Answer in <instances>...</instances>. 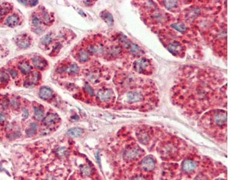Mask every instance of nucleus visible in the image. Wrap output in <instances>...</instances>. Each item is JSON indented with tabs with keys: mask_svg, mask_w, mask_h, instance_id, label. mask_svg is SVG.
<instances>
[{
	"mask_svg": "<svg viewBox=\"0 0 240 180\" xmlns=\"http://www.w3.org/2000/svg\"><path fill=\"white\" fill-rule=\"evenodd\" d=\"M118 44L123 49L124 51L135 58H140L144 54V50L138 44L133 43L128 38L123 34H119L117 36Z\"/></svg>",
	"mask_w": 240,
	"mask_h": 180,
	"instance_id": "f257e3e1",
	"label": "nucleus"
},
{
	"mask_svg": "<svg viewBox=\"0 0 240 180\" xmlns=\"http://www.w3.org/2000/svg\"><path fill=\"white\" fill-rule=\"evenodd\" d=\"M133 69L139 74L151 75L153 73L154 66L150 60L145 57H141L133 62Z\"/></svg>",
	"mask_w": 240,
	"mask_h": 180,
	"instance_id": "f03ea898",
	"label": "nucleus"
},
{
	"mask_svg": "<svg viewBox=\"0 0 240 180\" xmlns=\"http://www.w3.org/2000/svg\"><path fill=\"white\" fill-rule=\"evenodd\" d=\"M167 49L174 56L182 58L184 56L186 47L180 42L177 40H172L168 42Z\"/></svg>",
	"mask_w": 240,
	"mask_h": 180,
	"instance_id": "7ed1b4c3",
	"label": "nucleus"
},
{
	"mask_svg": "<svg viewBox=\"0 0 240 180\" xmlns=\"http://www.w3.org/2000/svg\"><path fill=\"white\" fill-rule=\"evenodd\" d=\"M115 98L114 92L111 88L101 89L97 94V99L101 103H110Z\"/></svg>",
	"mask_w": 240,
	"mask_h": 180,
	"instance_id": "20e7f679",
	"label": "nucleus"
},
{
	"mask_svg": "<svg viewBox=\"0 0 240 180\" xmlns=\"http://www.w3.org/2000/svg\"><path fill=\"white\" fill-rule=\"evenodd\" d=\"M106 57L109 60H114L120 58L124 52L123 49L119 45H112L106 49Z\"/></svg>",
	"mask_w": 240,
	"mask_h": 180,
	"instance_id": "39448f33",
	"label": "nucleus"
},
{
	"mask_svg": "<svg viewBox=\"0 0 240 180\" xmlns=\"http://www.w3.org/2000/svg\"><path fill=\"white\" fill-rule=\"evenodd\" d=\"M142 154L141 149L137 146H133L127 149L124 153V157L127 160H133L138 159Z\"/></svg>",
	"mask_w": 240,
	"mask_h": 180,
	"instance_id": "423d86ee",
	"label": "nucleus"
},
{
	"mask_svg": "<svg viewBox=\"0 0 240 180\" xmlns=\"http://www.w3.org/2000/svg\"><path fill=\"white\" fill-rule=\"evenodd\" d=\"M171 28L181 34H186L188 32V27L182 22H174L171 25Z\"/></svg>",
	"mask_w": 240,
	"mask_h": 180,
	"instance_id": "0eeeda50",
	"label": "nucleus"
},
{
	"mask_svg": "<svg viewBox=\"0 0 240 180\" xmlns=\"http://www.w3.org/2000/svg\"><path fill=\"white\" fill-rule=\"evenodd\" d=\"M141 166L145 171H152L155 166V162L154 159L150 156L146 157L142 160L141 162Z\"/></svg>",
	"mask_w": 240,
	"mask_h": 180,
	"instance_id": "6e6552de",
	"label": "nucleus"
},
{
	"mask_svg": "<svg viewBox=\"0 0 240 180\" xmlns=\"http://www.w3.org/2000/svg\"><path fill=\"white\" fill-rule=\"evenodd\" d=\"M59 120V117L57 114H49L43 118V123L45 126L49 127L56 124Z\"/></svg>",
	"mask_w": 240,
	"mask_h": 180,
	"instance_id": "1a4fd4ad",
	"label": "nucleus"
},
{
	"mask_svg": "<svg viewBox=\"0 0 240 180\" xmlns=\"http://www.w3.org/2000/svg\"><path fill=\"white\" fill-rule=\"evenodd\" d=\"M163 6L171 12L178 11L180 8L179 1H162Z\"/></svg>",
	"mask_w": 240,
	"mask_h": 180,
	"instance_id": "9d476101",
	"label": "nucleus"
},
{
	"mask_svg": "<svg viewBox=\"0 0 240 180\" xmlns=\"http://www.w3.org/2000/svg\"><path fill=\"white\" fill-rule=\"evenodd\" d=\"M33 63L34 66L39 70H43L44 69L47 64L46 60L41 57H35L33 59Z\"/></svg>",
	"mask_w": 240,
	"mask_h": 180,
	"instance_id": "9b49d317",
	"label": "nucleus"
},
{
	"mask_svg": "<svg viewBox=\"0 0 240 180\" xmlns=\"http://www.w3.org/2000/svg\"><path fill=\"white\" fill-rule=\"evenodd\" d=\"M20 21L19 17L16 14H13L8 17L6 20V25L9 27H15L19 24Z\"/></svg>",
	"mask_w": 240,
	"mask_h": 180,
	"instance_id": "f8f14e48",
	"label": "nucleus"
},
{
	"mask_svg": "<svg viewBox=\"0 0 240 180\" xmlns=\"http://www.w3.org/2000/svg\"><path fill=\"white\" fill-rule=\"evenodd\" d=\"M182 168L186 172H192L195 169L196 164L192 160H186L182 163Z\"/></svg>",
	"mask_w": 240,
	"mask_h": 180,
	"instance_id": "ddd939ff",
	"label": "nucleus"
},
{
	"mask_svg": "<svg viewBox=\"0 0 240 180\" xmlns=\"http://www.w3.org/2000/svg\"><path fill=\"white\" fill-rule=\"evenodd\" d=\"M40 79V75L37 71H34L31 73L27 79V84L28 85H36Z\"/></svg>",
	"mask_w": 240,
	"mask_h": 180,
	"instance_id": "4468645a",
	"label": "nucleus"
},
{
	"mask_svg": "<svg viewBox=\"0 0 240 180\" xmlns=\"http://www.w3.org/2000/svg\"><path fill=\"white\" fill-rule=\"evenodd\" d=\"M39 95L42 99L47 100L52 97V96L53 95V93L50 88L47 87H43L40 90Z\"/></svg>",
	"mask_w": 240,
	"mask_h": 180,
	"instance_id": "2eb2a0df",
	"label": "nucleus"
},
{
	"mask_svg": "<svg viewBox=\"0 0 240 180\" xmlns=\"http://www.w3.org/2000/svg\"><path fill=\"white\" fill-rule=\"evenodd\" d=\"M17 44L19 47L22 49L27 48L30 45V41L27 36H22L18 39Z\"/></svg>",
	"mask_w": 240,
	"mask_h": 180,
	"instance_id": "dca6fc26",
	"label": "nucleus"
},
{
	"mask_svg": "<svg viewBox=\"0 0 240 180\" xmlns=\"http://www.w3.org/2000/svg\"><path fill=\"white\" fill-rule=\"evenodd\" d=\"M77 58L79 61L85 62L90 59V54L87 50L84 49H81L77 52Z\"/></svg>",
	"mask_w": 240,
	"mask_h": 180,
	"instance_id": "f3484780",
	"label": "nucleus"
},
{
	"mask_svg": "<svg viewBox=\"0 0 240 180\" xmlns=\"http://www.w3.org/2000/svg\"><path fill=\"white\" fill-rule=\"evenodd\" d=\"M83 130L81 128H72L67 131V135L70 137L77 138L81 136Z\"/></svg>",
	"mask_w": 240,
	"mask_h": 180,
	"instance_id": "a211bd4d",
	"label": "nucleus"
},
{
	"mask_svg": "<svg viewBox=\"0 0 240 180\" xmlns=\"http://www.w3.org/2000/svg\"><path fill=\"white\" fill-rule=\"evenodd\" d=\"M19 69L23 74H26L29 73L31 69V66L28 61H23L19 63Z\"/></svg>",
	"mask_w": 240,
	"mask_h": 180,
	"instance_id": "6ab92c4d",
	"label": "nucleus"
},
{
	"mask_svg": "<svg viewBox=\"0 0 240 180\" xmlns=\"http://www.w3.org/2000/svg\"><path fill=\"white\" fill-rule=\"evenodd\" d=\"M101 17L109 25H112L114 23V19L112 15L108 12H103L101 15Z\"/></svg>",
	"mask_w": 240,
	"mask_h": 180,
	"instance_id": "aec40b11",
	"label": "nucleus"
},
{
	"mask_svg": "<svg viewBox=\"0 0 240 180\" xmlns=\"http://www.w3.org/2000/svg\"><path fill=\"white\" fill-rule=\"evenodd\" d=\"M34 117L39 121L44 118V110L41 106L34 107Z\"/></svg>",
	"mask_w": 240,
	"mask_h": 180,
	"instance_id": "412c9836",
	"label": "nucleus"
},
{
	"mask_svg": "<svg viewBox=\"0 0 240 180\" xmlns=\"http://www.w3.org/2000/svg\"><path fill=\"white\" fill-rule=\"evenodd\" d=\"M37 130V125L36 123H32L30 124L29 128L26 131V133L28 136H31L36 133Z\"/></svg>",
	"mask_w": 240,
	"mask_h": 180,
	"instance_id": "4be33fe9",
	"label": "nucleus"
},
{
	"mask_svg": "<svg viewBox=\"0 0 240 180\" xmlns=\"http://www.w3.org/2000/svg\"><path fill=\"white\" fill-rule=\"evenodd\" d=\"M10 80L9 75L5 71H1L0 73V82L3 84H6Z\"/></svg>",
	"mask_w": 240,
	"mask_h": 180,
	"instance_id": "5701e85b",
	"label": "nucleus"
},
{
	"mask_svg": "<svg viewBox=\"0 0 240 180\" xmlns=\"http://www.w3.org/2000/svg\"><path fill=\"white\" fill-rule=\"evenodd\" d=\"M31 23L33 27L39 28V27L41 24V20L37 15H33L31 18Z\"/></svg>",
	"mask_w": 240,
	"mask_h": 180,
	"instance_id": "b1692460",
	"label": "nucleus"
},
{
	"mask_svg": "<svg viewBox=\"0 0 240 180\" xmlns=\"http://www.w3.org/2000/svg\"><path fill=\"white\" fill-rule=\"evenodd\" d=\"M52 34H48L44 36L42 38L41 42H42V43L43 45L47 46V44H49L50 43V42L52 41Z\"/></svg>",
	"mask_w": 240,
	"mask_h": 180,
	"instance_id": "393cba45",
	"label": "nucleus"
},
{
	"mask_svg": "<svg viewBox=\"0 0 240 180\" xmlns=\"http://www.w3.org/2000/svg\"><path fill=\"white\" fill-rule=\"evenodd\" d=\"M81 173L84 176H89L91 175V169L87 166H83L81 168Z\"/></svg>",
	"mask_w": 240,
	"mask_h": 180,
	"instance_id": "a878e982",
	"label": "nucleus"
},
{
	"mask_svg": "<svg viewBox=\"0 0 240 180\" xmlns=\"http://www.w3.org/2000/svg\"><path fill=\"white\" fill-rule=\"evenodd\" d=\"M139 139L141 141V142H142L144 144L145 142H147L149 140V137H148V134L144 132H141L139 134Z\"/></svg>",
	"mask_w": 240,
	"mask_h": 180,
	"instance_id": "bb28decb",
	"label": "nucleus"
},
{
	"mask_svg": "<svg viewBox=\"0 0 240 180\" xmlns=\"http://www.w3.org/2000/svg\"><path fill=\"white\" fill-rule=\"evenodd\" d=\"M10 10V7L7 6L3 7L2 8L0 9V18L4 17V16H5L9 13Z\"/></svg>",
	"mask_w": 240,
	"mask_h": 180,
	"instance_id": "cd10ccee",
	"label": "nucleus"
},
{
	"mask_svg": "<svg viewBox=\"0 0 240 180\" xmlns=\"http://www.w3.org/2000/svg\"><path fill=\"white\" fill-rule=\"evenodd\" d=\"M42 18L43 21L44 22H45L46 23H48L49 22H50V19H51V17L49 16V15L48 14V13L46 12H44V11L43 12V13H42Z\"/></svg>",
	"mask_w": 240,
	"mask_h": 180,
	"instance_id": "c85d7f7f",
	"label": "nucleus"
},
{
	"mask_svg": "<svg viewBox=\"0 0 240 180\" xmlns=\"http://www.w3.org/2000/svg\"><path fill=\"white\" fill-rule=\"evenodd\" d=\"M78 71H79V67L77 64H74L71 65V67H70L69 72L70 74H77L78 73Z\"/></svg>",
	"mask_w": 240,
	"mask_h": 180,
	"instance_id": "c756f323",
	"label": "nucleus"
},
{
	"mask_svg": "<svg viewBox=\"0 0 240 180\" xmlns=\"http://www.w3.org/2000/svg\"><path fill=\"white\" fill-rule=\"evenodd\" d=\"M57 152H58V154L59 156H63L65 155L66 153V149H65L64 148H60V149H59L58 150Z\"/></svg>",
	"mask_w": 240,
	"mask_h": 180,
	"instance_id": "7c9ffc66",
	"label": "nucleus"
},
{
	"mask_svg": "<svg viewBox=\"0 0 240 180\" xmlns=\"http://www.w3.org/2000/svg\"><path fill=\"white\" fill-rule=\"evenodd\" d=\"M9 72H10V74H11V76H12L13 78H16V77L18 76V72H17V71L16 70L11 69V70H9Z\"/></svg>",
	"mask_w": 240,
	"mask_h": 180,
	"instance_id": "2f4dec72",
	"label": "nucleus"
},
{
	"mask_svg": "<svg viewBox=\"0 0 240 180\" xmlns=\"http://www.w3.org/2000/svg\"><path fill=\"white\" fill-rule=\"evenodd\" d=\"M6 121L5 115L3 114H0V125H3Z\"/></svg>",
	"mask_w": 240,
	"mask_h": 180,
	"instance_id": "473e14b6",
	"label": "nucleus"
},
{
	"mask_svg": "<svg viewBox=\"0 0 240 180\" xmlns=\"http://www.w3.org/2000/svg\"><path fill=\"white\" fill-rule=\"evenodd\" d=\"M195 180H206V178L203 175H199L195 178Z\"/></svg>",
	"mask_w": 240,
	"mask_h": 180,
	"instance_id": "72a5a7b5",
	"label": "nucleus"
},
{
	"mask_svg": "<svg viewBox=\"0 0 240 180\" xmlns=\"http://www.w3.org/2000/svg\"><path fill=\"white\" fill-rule=\"evenodd\" d=\"M87 89L88 90V93H90V94L91 96H93V95H94V91H93V90L91 88V87L87 85Z\"/></svg>",
	"mask_w": 240,
	"mask_h": 180,
	"instance_id": "f704fd0d",
	"label": "nucleus"
},
{
	"mask_svg": "<svg viewBox=\"0 0 240 180\" xmlns=\"http://www.w3.org/2000/svg\"><path fill=\"white\" fill-rule=\"evenodd\" d=\"M22 116L24 118H26L28 116V112L27 110H24L22 114Z\"/></svg>",
	"mask_w": 240,
	"mask_h": 180,
	"instance_id": "c9c22d12",
	"label": "nucleus"
},
{
	"mask_svg": "<svg viewBox=\"0 0 240 180\" xmlns=\"http://www.w3.org/2000/svg\"><path fill=\"white\" fill-rule=\"evenodd\" d=\"M12 106H13L14 108H18L19 107V104L16 101H13L12 102Z\"/></svg>",
	"mask_w": 240,
	"mask_h": 180,
	"instance_id": "e433bc0d",
	"label": "nucleus"
},
{
	"mask_svg": "<svg viewBox=\"0 0 240 180\" xmlns=\"http://www.w3.org/2000/svg\"><path fill=\"white\" fill-rule=\"evenodd\" d=\"M38 3H39V1H30V4H31V6H34L37 5L38 4Z\"/></svg>",
	"mask_w": 240,
	"mask_h": 180,
	"instance_id": "4c0bfd02",
	"label": "nucleus"
},
{
	"mask_svg": "<svg viewBox=\"0 0 240 180\" xmlns=\"http://www.w3.org/2000/svg\"><path fill=\"white\" fill-rule=\"evenodd\" d=\"M132 180H145V179L141 176H137V177L133 178Z\"/></svg>",
	"mask_w": 240,
	"mask_h": 180,
	"instance_id": "58836bf2",
	"label": "nucleus"
}]
</instances>
